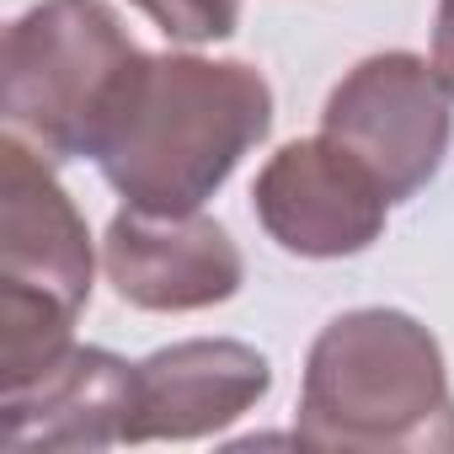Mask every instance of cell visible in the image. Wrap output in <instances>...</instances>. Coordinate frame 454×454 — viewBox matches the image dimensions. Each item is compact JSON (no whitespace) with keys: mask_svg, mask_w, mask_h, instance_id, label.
<instances>
[{"mask_svg":"<svg viewBox=\"0 0 454 454\" xmlns=\"http://www.w3.org/2000/svg\"><path fill=\"white\" fill-rule=\"evenodd\" d=\"M176 43H219L241 27V0H134Z\"/></svg>","mask_w":454,"mask_h":454,"instance_id":"cell-10","label":"cell"},{"mask_svg":"<svg viewBox=\"0 0 454 454\" xmlns=\"http://www.w3.org/2000/svg\"><path fill=\"white\" fill-rule=\"evenodd\" d=\"M129 411L134 364L107 348H70L6 390V449H113L129 443Z\"/></svg>","mask_w":454,"mask_h":454,"instance_id":"cell-9","label":"cell"},{"mask_svg":"<svg viewBox=\"0 0 454 454\" xmlns=\"http://www.w3.org/2000/svg\"><path fill=\"white\" fill-rule=\"evenodd\" d=\"M294 438L342 454H454V390L438 337L406 310H348L305 358Z\"/></svg>","mask_w":454,"mask_h":454,"instance_id":"cell-2","label":"cell"},{"mask_svg":"<svg viewBox=\"0 0 454 454\" xmlns=\"http://www.w3.org/2000/svg\"><path fill=\"white\" fill-rule=\"evenodd\" d=\"M91 300V236L49 160L0 139V380H38L75 348V316Z\"/></svg>","mask_w":454,"mask_h":454,"instance_id":"cell-4","label":"cell"},{"mask_svg":"<svg viewBox=\"0 0 454 454\" xmlns=\"http://www.w3.org/2000/svg\"><path fill=\"white\" fill-rule=\"evenodd\" d=\"M273 390V369L257 348L231 337H192L134 364L129 443L150 438H208L247 417Z\"/></svg>","mask_w":454,"mask_h":454,"instance_id":"cell-8","label":"cell"},{"mask_svg":"<svg viewBox=\"0 0 454 454\" xmlns=\"http://www.w3.org/2000/svg\"><path fill=\"white\" fill-rule=\"evenodd\" d=\"M433 70L454 97V0H438V22H433Z\"/></svg>","mask_w":454,"mask_h":454,"instance_id":"cell-11","label":"cell"},{"mask_svg":"<svg viewBox=\"0 0 454 454\" xmlns=\"http://www.w3.org/2000/svg\"><path fill=\"white\" fill-rule=\"evenodd\" d=\"M262 231L294 257H358L380 241L390 198L380 176L332 134L284 145L252 187Z\"/></svg>","mask_w":454,"mask_h":454,"instance_id":"cell-6","label":"cell"},{"mask_svg":"<svg viewBox=\"0 0 454 454\" xmlns=\"http://www.w3.org/2000/svg\"><path fill=\"white\" fill-rule=\"evenodd\" d=\"M321 134L353 150L380 176L390 203H406L438 176L449 155V86L417 54H374L337 81L321 113Z\"/></svg>","mask_w":454,"mask_h":454,"instance_id":"cell-5","label":"cell"},{"mask_svg":"<svg viewBox=\"0 0 454 454\" xmlns=\"http://www.w3.org/2000/svg\"><path fill=\"white\" fill-rule=\"evenodd\" d=\"M139 65L107 0H38L6 27V134L49 166L97 155Z\"/></svg>","mask_w":454,"mask_h":454,"instance_id":"cell-3","label":"cell"},{"mask_svg":"<svg viewBox=\"0 0 454 454\" xmlns=\"http://www.w3.org/2000/svg\"><path fill=\"white\" fill-rule=\"evenodd\" d=\"M273 129V86L241 59L145 54L97 166L129 208L192 214Z\"/></svg>","mask_w":454,"mask_h":454,"instance_id":"cell-1","label":"cell"},{"mask_svg":"<svg viewBox=\"0 0 454 454\" xmlns=\"http://www.w3.org/2000/svg\"><path fill=\"white\" fill-rule=\"evenodd\" d=\"M102 262H107L118 300L134 310H155V316L224 305L247 278V262L231 231L203 219L198 208L192 214H150V208L113 214Z\"/></svg>","mask_w":454,"mask_h":454,"instance_id":"cell-7","label":"cell"}]
</instances>
